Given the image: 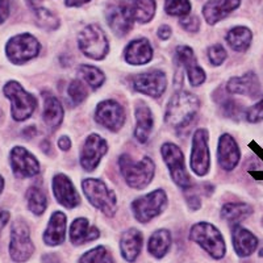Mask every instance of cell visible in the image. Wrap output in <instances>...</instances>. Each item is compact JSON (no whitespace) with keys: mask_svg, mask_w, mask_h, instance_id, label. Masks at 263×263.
<instances>
[{"mask_svg":"<svg viewBox=\"0 0 263 263\" xmlns=\"http://www.w3.org/2000/svg\"><path fill=\"white\" fill-rule=\"evenodd\" d=\"M167 203V194L164 192V190H154L132 201V212L137 221H140L141 224H146L161 215L166 210Z\"/></svg>","mask_w":263,"mask_h":263,"instance_id":"52a82bcc","label":"cell"},{"mask_svg":"<svg viewBox=\"0 0 263 263\" xmlns=\"http://www.w3.org/2000/svg\"><path fill=\"white\" fill-rule=\"evenodd\" d=\"M9 221V212L4 210H0V232L3 230V228L6 227L7 222Z\"/></svg>","mask_w":263,"mask_h":263,"instance_id":"7dc6e473","label":"cell"},{"mask_svg":"<svg viewBox=\"0 0 263 263\" xmlns=\"http://www.w3.org/2000/svg\"><path fill=\"white\" fill-rule=\"evenodd\" d=\"M3 92L11 100V115L17 123L29 119L37 108V99L34 95L23 88L18 82L9 81L4 86Z\"/></svg>","mask_w":263,"mask_h":263,"instance_id":"5b68a950","label":"cell"},{"mask_svg":"<svg viewBox=\"0 0 263 263\" xmlns=\"http://www.w3.org/2000/svg\"><path fill=\"white\" fill-rule=\"evenodd\" d=\"M142 242H144L142 233L136 228H130L124 232L120 238V250L126 262H135L141 253Z\"/></svg>","mask_w":263,"mask_h":263,"instance_id":"83f0119b","label":"cell"},{"mask_svg":"<svg viewBox=\"0 0 263 263\" xmlns=\"http://www.w3.org/2000/svg\"><path fill=\"white\" fill-rule=\"evenodd\" d=\"M125 4L133 23L146 24L156 15L154 0H125Z\"/></svg>","mask_w":263,"mask_h":263,"instance_id":"f1b7e54d","label":"cell"},{"mask_svg":"<svg viewBox=\"0 0 263 263\" xmlns=\"http://www.w3.org/2000/svg\"><path fill=\"white\" fill-rule=\"evenodd\" d=\"M119 167L126 184L135 190L146 189L156 173V164L150 157L135 161L128 154H121L119 158Z\"/></svg>","mask_w":263,"mask_h":263,"instance_id":"7a4b0ae2","label":"cell"},{"mask_svg":"<svg viewBox=\"0 0 263 263\" xmlns=\"http://www.w3.org/2000/svg\"><path fill=\"white\" fill-rule=\"evenodd\" d=\"M190 238L215 259H221L227 253V245L221 232L210 222H197L192 225Z\"/></svg>","mask_w":263,"mask_h":263,"instance_id":"3957f363","label":"cell"},{"mask_svg":"<svg viewBox=\"0 0 263 263\" xmlns=\"http://www.w3.org/2000/svg\"><path fill=\"white\" fill-rule=\"evenodd\" d=\"M3 116V114H2V109H0V117Z\"/></svg>","mask_w":263,"mask_h":263,"instance_id":"11a10c76","label":"cell"},{"mask_svg":"<svg viewBox=\"0 0 263 263\" xmlns=\"http://www.w3.org/2000/svg\"><path fill=\"white\" fill-rule=\"evenodd\" d=\"M232 241H233L234 250L237 255L241 258H245L251 255L255 251L258 246V238L251 233L250 230L245 229L239 224L233 225V232H232Z\"/></svg>","mask_w":263,"mask_h":263,"instance_id":"484cf974","label":"cell"},{"mask_svg":"<svg viewBox=\"0 0 263 263\" xmlns=\"http://www.w3.org/2000/svg\"><path fill=\"white\" fill-rule=\"evenodd\" d=\"M9 159H11V167H12L15 177L20 178V179L36 177L41 170L36 157L30 152H28L25 147H13Z\"/></svg>","mask_w":263,"mask_h":263,"instance_id":"9a60e30c","label":"cell"},{"mask_svg":"<svg viewBox=\"0 0 263 263\" xmlns=\"http://www.w3.org/2000/svg\"><path fill=\"white\" fill-rule=\"evenodd\" d=\"M67 95H69V99L74 105L82 104L88 96L87 86L81 79H74V81L70 82L69 87H67Z\"/></svg>","mask_w":263,"mask_h":263,"instance_id":"74e56055","label":"cell"},{"mask_svg":"<svg viewBox=\"0 0 263 263\" xmlns=\"http://www.w3.org/2000/svg\"><path fill=\"white\" fill-rule=\"evenodd\" d=\"M210 133L206 129H197L192 136L191 158L190 166L192 173L197 177H205L211 170V153H210Z\"/></svg>","mask_w":263,"mask_h":263,"instance_id":"30bf717a","label":"cell"},{"mask_svg":"<svg viewBox=\"0 0 263 263\" xmlns=\"http://www.w3.org/2000/svg\"><path fill=\"white\" fill-rule=\"evenodd\" d=\"M153 51L152 44L145 37L132 40L126 45L124 50V58L125 62L132 66H142L147 65L153 60Z\"/></svg>","mask_w":263,"mask_h":263,"instance_id":"44dd1931","label":"cell"},{"mask_svg":"<svg viewBox=\"0 0 263 263\" xmlns=\"http://www.w3.org/2000/svg\"><path fill=\"white\" fill-rule=\"evenodd\" d=\"M78 48L87 58L102 61L109 53V42L102 28L96 24H91L79 32Z\"/></svg>","mask_w":263,"mask_h":263,"instance_id":"8992f818","label":"cell"},{"mask_svg":"<svg viewBox=\"0 0 263 263\" xmlns=\"http://www.w3.org/2000/svg\"><path fill=\"white\" fill-rule=\"evenodd\" d=\"M161 156L166 167L168 168L173 182L182 190L190 189L192 185V179L185 168L182 149L174 142H164L161 146Z\"/></svg>","mask_w":263,"mask_h":263,"instance_id":"ba28073f","label":"cell"},{"mask_svg":"<svg viewBox=\"0 0 263 263\" xmlns=\"http://www.w3.org/2000/svg\"><path fill=\"white\" fill-rule=\"evenodd\" d=\"M34 12V18H36V23L40 28H44V29H57L60 27V20L54 13H51L49 9L46 8H37L33 11Z\"/></svg>","mask_w":263,"mask_h":263,"instance_id":"d590c367","label":"cell"},{"mask_svg":"<svg viewBox=\"0 0 263 263\" xmlns=\"http://www.w3.org/2000/svg\"><path fill=\"white\" fill-rule=\"evenodd\" d=\"M78 75L83 79L84 83L90 87L91 90H98L104 84L105 74L100 69L91 65H81L78 67Z\"/></svg>","mask_w":263,"mask_h":263,"instance_id":"d6a6232c","label":"cell"},{"mask_svg":"<svg viewBox=\"0 0 263 263\" xmlns=\"http://www.w3.org/2000/svg\"><path fill=\"white\" fill-rule=\"evenodd\" d=\"M11 6H12V0H0V24H3L8 18L11 13Z\"/></svg>","mask_w":263,"mask_h":263,"instance_id":"ee69618b","label":"cell"},{"mask_svg":"<svg viewBox=\"0 0 263 263\" xmlns=\"http://www.w3.org/2000/svg\"><path fill=\"white\" fill-rule=\"evenodd\" d=\"M90 0H66L65 4L67 7H81L83 4L88 3Z\"/></svg>","mask_w":263,"mask_h":263,"instance_id":"c3c4849f","label":"cell"},{"mask_svg":"<svg viewBox=\"0 0 263 263\" xmlns=\"http://www.w3.org/2000/svg\"><path fill=\"white\" fill-rule=\"evenodd\" d=\"M253 213V206L245 203H227L221 208V217L230 224H239Z\"/></svg>","mask_w":263,"mask_h":263,"instance_id":"1f68e13d","label":"cell"},{"mask_svg":"<svg viewBox=\"0 0 263 263\" xmlns=\"http://www.w3.org/2000/svg\"><path fill=\"white\" fill-rule=\"evenodd\" d=\"M100 237V230L90 225L86 217H78L70 227V241L74 246H81L87 242L95 241Z\"/></svg>","mask_w":263,"mask_h":263,"instance_id":"d4e9b609","label":"cell"},{"mask_svg":"<svg viewBox=\"0 0 263 263\" xmlns=\"http://www.w3.org/2000/svg\"><path fill=\"white\" fill-rule=\"evenodd\" d=\"M221 100L222 102H220V107H221L222 114L227 117H232V119L237 117V115L239 114V105L234 102L233 99L225 98Z\"/></svg>","mask_w":263,"mask_h":263,"instance_id":"60d3db41","label":"cell"},{"mask_svg":"<svg viewBox=\"0 0 263 263\" xmlns=\"http://www.w3.org/2000/svg\"><path fill=\"white\" fill-rule=\"evenodd\" d=\"M177 60L179 61L180 66H183V69L187 72V77L190 79V84L192 87H199L205 82L206 75L205 71L201 69L199 63H197L196 58H195V53L192 48L187 45L178 46L177 51Z\"/></svg>","mask_w":263,"mask_h":263,"instance_id":"d6986e66","label":"cell"},{"mask_svg":"<svg viewBox=\"0 0 263 263\" xmlns=\"http://www.w3.org/2000/svg\"><path fill=\"white\" fill-rule=\"evenodd\" d=\"M171 33H173V30H171V28L168 27V25H161V27L158 28L157 34H158V37L162 41H167L171 37Z\"/></svg>","mask_w":263,"mask_h":263,"instance_id":"f6af8a7d","label":"cell"},{"mask_svg":"<svg viewBox=\"0 0 263 263\" xmlns=\"http://www.w3.org/2000/svg\"><path fill=\"white\" fill-rule=\"evenodd\" d=\"M239 4L241 0H208L203 7V16L208 24L215 25L228 17Z\"/></svg>","mask_w":263,"mask_h":263,"instance_id":"603a6c76","label":"cell"},{"mask_svg":"<svg viewBox=\"0 0 263 263\" xmlns=\"http://www.w3.org/2000/svg\"><path fill=\"white\" fill-rule=\"evenodd\" d=\"M41 50L39 40L29 33H23L12 37L7 42L6 54L8 60L15 65H24L28 61L39 55Z\"/></svg>","mask_w":263,"mask_h":263,"instance_id":"9c48e42d","label":"cell"},{"mask_svg":"<svg viewBox=\"0 0 263 263\" xmlns=\"http://www.w3.org/2000/svg\"><path fill=\"white\" fill-rule=\"evenodd\" d=\"M23 136H25L27 138H32L36 136V128L34 126H29V128H27L24 130V133H23Z\"/></svg>","mask_w":263,"mask_h":263,"instance_id":"681fc988","label":"cell"},{"mask_svg":"<svg viewBox=\"0 0 263 263\" xmlns=\"http://www.w3.org/2000/svg\"><path fill=\"white\" fill-rule=\"evenodd\" d=\"M51 187H53V194L55 200L58 201V204H61L67 210H72V208L81 204V196H79L78 191L75 189L74 183L65 174H55L53 177Z\"/></svg>","mask_w":263,"mask_h":263,"instance_id":"2e32d148","label":"cell"},{"mask_svg":"<svg viewBox=\"0 0 263 263\" xmlns=\"http://www.w3.org/2000/svg\"><path fill=\"white\" fill-rule=\"evenodd\" d=\"M199 108L200 100L196 95L187 91H179L168 102L164 114V121L177 130L184 129L192 123V120L199 112Z\"/></svg>","mask_w":263,"mask_h":263,"instance_id":"6da1fadb","label":"cell"},{"mask_svg":"<svg viewBox=\"0 0 263 263\" xmlns=\"http://www.w3.org/2000/svg\"><path fill=\"white\" fill-rule=\"evenodd\" d=\"M262 225H263V218H262Z\"/></svg>","mask_w":263,"mask_h":263,"instance_id":"9f6ffc18","label":"cell"},{"mask_svg":"<svg viewBox=\"0 0 263 263\" xmlns=\"http://www.w3.org/2000/svg\"><path fill=\"white\" fill-rule=\"evenodd\" d=\"M136 126L135 138L140 144H146L152 135L153 126H154V117L149 105L142 100H138L135 107Z\"/></svg>","mask_w":263,"mask_h":263,"instance_id":"7402d4cb","label":"cell"},{"mask_svg":"<svg viewBox=\"0 0 263 263\" xmlns=\"http://www.w3.org/2000/svg\"><path fill=\"white\" fill-rule=\"evenodd\" d=\"M183 191H184L185 200H187L189 205L191 206L192 210H199V208H200V204H201L199 195H197L196 192H189L187 190H183Z\"/></svg>","mask_w":263,"mask_h":263,"instance_id":"7bdbcfd3","label":"cell"},{"mask_svg":"<svg viewBox=\"0 0 263 263\" xmlns=\"http://www.w3.org/2000/svg\"><path fill=\"white\" fill-rule=\"evenodd\" d=\"M225 88H227V92L232 95H242L253 99L257 98L260 93L259 79L253 71L229 79Z\"/></svg>","mask_w":263,"mask_h":263,"instance_id":"ffe728a7","label":"cell"},{"mask_svg":"<svg viewBox=\"0 0 263 263\" xmlns=\"http://www.w3.org/2000/svg\"><path fill=\"white\" fill-rule=\"evenodd\" d=\"M34 245L30 239L29 228L24 221L17 220L11 228L9 255L15 262H25L32 257Z\"/></svg>","mask_w":263,"mask_h":263,"instance_id":"8fae6325","label":"cell"},{"mask_svg":"<svg viewBox=\"0 0 263 263\" xmlns=\"http://www.w3.org/2000/svg\"><path fill=\"white\" fill-rule=\"evenodd\" d=\"M246 120L251 124L263 121V96L259 102L255 103L254 105H251L246 111Z\"/></svg>","mask_w":263,"mask_h":263,"instance_id":"ab89813d","label":"cell"},{"mask_svg":"<svg viewBox=\"0 0 263 263\" xmlns=\"http://www.w3.org/2000/svg\"><path fill=\"white\" fill-rule=\"evenodd\" d=\"M259 257H262V258H263V246H262V248L259 249Z\"/></svg>","mask_w":263,"mask_h":263,"instance_id":"db71d44e","label":"cell"},{"mask_svg":"<svg viewBox=\"0 0 263 263\" xmlns=\"http://www.w3.org/2000/svg\"><path fill=\"white\" fill-rule=\"evenodd\" d=\"M239 159H241V150L237 141L229 133L220 136L217 145V161L220 167L225 171L234 170L239 163Z\"/></svg>","mask_w":263,"mask_h":263,"instance_id":"e0dca14e","label":"cell"},{"mask_svg":"<svg viewBox=\"0 0 263 263\" xmlns=\"http://www.w3.org/2000/svg\"><path fill=\"white\" fill-rule=\"evenodd\" d=\"M3 189H4V179H3V177L0 175V194H2Z\"/></svg>","mask_w":263,"mask_h":263,"instance_id":"f5cc1de1","label":"cell"},{"mask_svg":"<svg viewBox=\"0 0 263 263\" xmlns=\"http://www.w3.org/2000/svg\"><path fill=\"white\" fill-rule=\"evenodd\" d=\"M79 263H115V260L105 246H98L84 253Z\"/></svg>","mask_w":263,"mask_h":263,"instance_id":"e575fe53","label":"cell"},{"mask_svg":"<svg viewBox=\"0 0 263 263\" xmlns=\"http://www.w3.org/2000/svg\"><path fill=\"white\" fill-rule=\"evenodd\" d=\"M108 153L107 141L98 133H91L84 141L79 156V163L87 173H92L98 168L103 157Z\"/></svg>","mask_w":263,"mask_h":263,"instance_id":"7c38bea8","label":"cell"},{"mask_svg":"<svg viewBox=\"0 0 263 263\" xmlns=\"http://www.w3.org/2000/svg\"><path fill=\"white\" fill-rule=\"evenodd\" d=\"M67 217L61 211H55L50 216L48 228L44 232V242L48 246H58L65 242Z\"/></svg>","mask_w":263,"mask_h":263,"instance_id":"cb8c5ba5","label":"cell"},{"mask_svg":"<svg viewBox=\"0 0 263 263\" xmlns=\"http://www.w3.org/2000/svg\"><path fill=\"white\" fill-rule=\"evenodd\" d=\"M132 86L137 92L158 99L167 88V77L161 70H152L136 75L132 81Z\"/></svg>","mask_w":263,"mask_h":263,"instance_id":"5bb4252c","label":"cell"},{"mask_svg":"<svg viewBox=\"0 0 263 263\" xmlns=\"http://www.w3.org/2000/svg\"><path fill=\"white\" fill-rule=\"evenodd\" d=\"M65 117V111L61 102L54 95L44 93V112H42V120L46 128L50 132L55 130L61 126Z\"/></svg>","mask_w":263,"mask_h":263,"instance_id":"4316f807","label":"cell"},{"mask_svg":"<svg viewBox=\"0 0 263 263\" xmlns=\"http://www.w3.org/2000/svg\"><path fill=\"white\" fill-rule=\"evenodd\" d=\"M27 203L30 212L36 216H41L48 208L45 192L40 187H30L27 191Z\"/></svg>","mask_w":263,"mask_h":263,"instance_id":"836d02e7","label":"cell"},{"mask_svg":"<svg viewBox=\"0 0 263 263\" xmlns=\"http://www.w3.org/2000/svg\"><path fill=\"white\" fill-rule=\"evenodd\" d=\"M164 11L170 16L184 17L191 12L190 0H164Z\"/></svg>","mask_w":263,"mask_h":263,"instance_id":"8d00e7d4","label":"cell"},{"mask_svg":"<svg viewBox=\"0 0 263 263\" xmlns=\"http://www.w3.org/2000/svg\"><path fill=\"white\" fill-rule=\"evenodd\" d=\"M41 149H42V152H45L46 154H50V153H51V150H50V142H49V141H42Z\"/></svg>","mask_w":263,"mask_h":263,"instance_id":"816d5d0a","label":"cell"},{"mask_svg":"<svg viewBox=\"0 0 263 263\" xmlns=\"http://www.w3.org/2000/svg\"><path fill=\"white\" fill-rule=\"evenodd\" d=\"M82 190L87 200L105 216L112 217L117 212V196L103 180L88 178L82 182Z\"/></svg>","mask_w":263,"mask_h":263,"instance_id":"277c9868","label":"cell"},{"mask_svg":"<svg viewBox=\"0 0 263 263\" xmlns=\"http://www.w3.org/2000/svg\"><path fill=\"white\" fill-rule=\"evenodd\" d=\"M171 242H173V238H171L170 230L158 229L149 238L147 250L154 258H163L170 250Z\"/></svg>","mask_w":263,"mask_h":263,"instance_id":"f546056e","label":"cell"},{"mask_svg":"<svg viewBox=\"0 0 263 263\" xmlns=\"http://www.w3.org/2000/svg\"><path fill=\"white\" fill-rule=\"evenodd\" d=\"M253 41V33L246 27H234L227 33V42L234 51H246Z\"/></svg>","mask_w":263,"mask_h":263,"instance_id":"4dcf8cb0","label":"cell"},{"mask_svg":"<svg viewBox=\"0 0 263 263\" xmlns=\"http://www.w3.org/2000/svg\"><path fill=\"white\" fill-rule=\"evenodd\" d=\"M126 120L124 107L116 100H103L96 105L95 121L111 132H119Z\"/></svg>","mask_w":263,"mask_h":263,"instance_id":"4fadbf2b","label":"cell"},{"mask_svg":"<svg viewBox=\"0 0 263 263\" xmlns=\"http://www.w3.org/2000/svg\"><path fill=\"white\" fill-rule=\"evenodd\" d=\"M58 147H60L62 152H69L71 149V140H70L69 136H62L58 140Z\"/></svg>","mask_w":263,"mask_h":263,"instance_id":"bcb514c9","label":"cell"},{"mask_svg":"<svg viewBox=\"0 0 263 263\" xmlns=\"http://www.w3.org/2000/svg\"><path fill=\"white\" fill-rule=\"evenodd\" d=\"M206 54H208L211 65L216 66V67H217V66H221L228 57L227 50H225L224 46L220 45V44H216V45L210 46Z\"/></svg>","mask_w":263,"mask_h":263,"instance_id":"f35d334b","label":"cell"},{"mask_svg":"<svg viewBox=\"0 0 263 263\" xmlns=\"http://www.w3.org/2000/svg\"><path fill=\"white\" fill-rule=\"evenodd\" d=\"M107 23L112 32L119 37L126 36L132 30L133 21L126 9L125 0L112 3L107 8Z\"/></svg>","mask_w":263,"mask_h":263,"instance_id":"ac0fdd59","label":"cell"},{"mask_svg":"<svg viewBox=\"0 0 263 263\" xmlns=\"http://www.w3.org/2000/svg\"><path fill=\"white\" fill-rule=\"evenodd\" d=\"M180 27L190 33H196L200 29V18L195 15H187L180 18Z\"/></svg>","mask_w":263,"mask_h":263,"instance_id":"b9f144b4","label":"cell"},{"mask_svg":"<svg viewBox=\"0 0 263 263\" xmlns=\"http://www.w3.org/2000/svg\"><path fill=\"white\" fill-rule=\"evenodd\" d=\"M42 2H44V0H27V3L29 4L30 7H32L33 11H34V9H37V8H41Z\"/></svg>","mask_w":263,"mask_h":263,"instance_id":"f907efd6","label":"cell"}]
</instances>
